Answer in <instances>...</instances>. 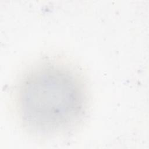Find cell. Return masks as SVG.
Listing matches in <instances>:
<instances>
[{"label":"cell","instance_id":"cell-1","mask_svg":"<svg viewBox=\"0 0 149 149\" xmlns=\"http://www.w3.org/2000/svg\"><path fill=\"white\" fill-rule=\"evenodd\" d=\"M23 126L37 135H56L77 125L85 115L87 97L79 76L68 67L44 63L24 76L17 91Z\"/></svg>","mask_w":149,"mask_h":149}]
</instances>
